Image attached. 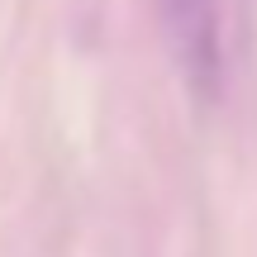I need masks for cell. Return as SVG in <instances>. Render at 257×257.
<instances>
[{
  "instance_id": "obj_1",
  "label": "cell",
  "mask_w": 257,
  "mask_h": 257,
  "mask_svg": "<svg viewBox=\"0 0 257 257\" xmlns=\"http://www.w3.org/2000/svg\"><path fill=\"white\" fill-rule=\"evenodd\" d=\"M162 24L186 86L210 95L219 86V0H162Z\"/></svg>"
}]
</instances>
